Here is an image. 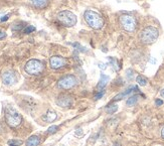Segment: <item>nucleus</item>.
Returning a JSON list of instances; mask_svg holds the SVG:
<instances>
[{
  "label": "nucleus",
  "instance_id": "nucleus-4",
  "mask_svg": "<svg viewBox=\"0 0 164 146\" xmlns=\"http://www.w3.org/2000/svg\"><path fill=\"white\" fill-rule=\"evenodd\" d=\"M58 20L64 26H67V27H71V26L76 25L77 16L74 15L71 11L64 10V11H61V12L58 14Z\"/></svg>",
  "mask_w": 164,
  "mask_h": 146
},
{
  "label": "nucleus",
  "instance_id": "nucleus-22",
  "mask_svg": "<svg viewBox=\"0 0 164 146\" xmlns=\"http://www.w3.org/2000/svg\"><path fill=\"white\" fill-rule=\"evenodd\" d=\"M9 144H13V145H16V146H19L22 144V141H20V140H10V141H8Z\"/></svg>",
  "mask_w": 164,
  "mask_h": 146
},
{
  "label": "nucleus",
  "instance_id": "nucleus-19",
  "mask_svg": "<svg viewBox=\"0 0 164 146\" xmlns=\"http://www.w3.org/2000/svg\"><path fill=\"white\" fill-rule=\"evenodd\" d=\"M136 81L140 86H146V85H147V79H146L145 77H143V76H138V77H137V79H136Z\"/></svg>",
  "mask_w": 164,
  "mask_h": 146
},
{
  "label": "nucleus",
  "instance_id": "nucleus-21",
  "mask_svg": "<svg viewBox=\"0 0 164 146\" xmlns=\"http://www.w3.org/2000/svg\"><path fill=\"white\" fill-rule=\"evenodd\" d=\"M35 30V27L34 26H32V25H29V26H27L25 29H24V33H30V32H32V31H34Z\"/></svg>",
  "mask_w": 164,
  "mask_h": 146
},
{
  "label": "nucleus",
  "instance_id": "nucleus-32",
  "mask_svg": "<svg viewBox=\"0 0 164 146\" xmlns=\"http://www.w3.org/2000/svg\"><path fill=\"white\" fill-rule=\"evenodd\" d=\"M9 146H16V145H13V144H9Z\"/></svg>",
  "mask_w": 164,
  "mask_h": 146
},
{
  "label": "nucleus",
  "instance_id": "nucleus-6",
  "mask_svg": "<svg viewBox=\"0 0 164 146\" xmlns=\"http://www.w3.org/2000/svg\"><path fill=\"white\" fill-rule=\"evenodd\" d=\"M120 23L122 27L126 31L132 32L136 29V25H137L136 19L133 16L128 15V14H125V15H122L120 17Z\"/></svg>",
  "mask_w": 164,
  "mask_h": 146
},
{
  "label": "nucleus",
  "instance_id": "nucleus-26",
  "mask_svg": "<svg viewBox=\"0 0 164 146\" xmlns=\"http://www.w3.org/2000/svg\"><path fill=\"white\" fill-rule=\"evenodd\" d=\"M5 36H6V33H5L4 31H2L1 29H0V40H3Z\"/></svg>",
  "mask_w": 164,
  "mask_h": 146
},
{
  "label": "nucleus",
  "instance_id": "nucleus-29",
  "mask_svg": "<svg viewBox=\"0 0 164 146\" xmlns=\"http://www.w3.org/2000/svg\"><path fill=\"white\" fill-rule=\"evenodd\" d=\"M127 76H128V78H129V79H131V78H132V74H131V73H132V71H131V70H128L127 71Z\"/></svg>",
  "mask_w": 164,
  "mask_h": 146
},
{
  "label": "nucleus",
  "instance_id": "nucleus-8",
  "mask_svg": "<svg viewBox=\"0 0 164 146\" xmlns=\"http://www.w3.org/2000/svg\"><path fill=\"white\" fill-rule=\"evenodd\" d=\"M49 64H50V67L55 70H58V68H61L62 67H65V64H67V59L62 56H52L49 59Z\"/></svg>",
  "mask_w": 164,
  "mask_h": 146
},
{
  "label": "nucleus",
  "instance_id": "nucleus-9",
  "mask_svg": "<svg viewBox=\"0 0 164 146\" xmlns=\"http://www.w3.org/2000/svg\"><path fill=\"white\" fill-rule=\"evenodd\" d=\"M2 81L5 85L7 86H10V85H13L14 83L17 81V77H16V74L14 73L12 71H5L2 76Z\"/></svg>",
  "mask_w": 164,
  "mask_h": 146
},
{
  "label": "nucleus",
  "instance_id": "nucleus-11",
  "mask_svg": "<svg viewBox=\"0 0 164 146\" xmlns=\"http://www.w3.org/2000/svg\"><path fill=\"white\" fill-rule=\"evenodd\" d=\"M137 90H138V88H137V87H135V86H131V87L128 88L126 91H124L123 93L117 95V96L115 97L114 100H121V99H123V98H125L126 96H128L129 94L132 93L133 91H137Z\"/></svg>",
  "mask_w": 164,
  "mask_h": 146
},
{
  "label": "nucleus",
  "instance_id": "nucleus-10",
  "mask_svg": "<svg viewBox=\"0 0 164 146\" xmlns=\"http://www.w3.org/2000/svg\"><path fill=\"white\" fill-rule=\"evenodd\" d=\"M56 104L61 107H70L73 104V98L70 95H61L58 100H56Z\"/></svg>",
  "mask_w": 164,
  "mask_h": 146
},
{
  "label": "nucleus",
  "instance_id": "nucleus-17",
  "mask_svg": "<svg viewBox=\"0 0 164 146\" xmlns=\"http://www.w3.org/2000/svg\"><path fill=\"white\" fill-rule=\"evenodd\" d=\"M109 59V62H110V64H111V65L113 68H114V70L115 71H119L120 70V67H119V65H118V61L116 59H113V58H108Z\"/></svg>",
  "mask_w": 164,
  "mask_h": 146
},
{
  "label": "nucleus",
  "instance_id": "nucleus-31",
  "mask_svg": "<svg viewBox=\"0 0 164 146\" xmlns=\"http://www.w3.org/2000/svg\"><path fill=\"white\" fill-rule=\"evenodd\" d=\"M160 94H161V96L164 98V89H163V90H161V93Z\"/></svg>",
  "mask_w": 164,
  "mask_h": 146
},
{
  "label": "nucleus",
  "instance_id": "nucleus-27",
  "mask_svg": "<svg viewBox=\"0 0 164 146\" xmlns=\"http://www.w3.org/2000/svg\"><path fill=\"white\" fill-rule=\"evenodd\" d=\"M99 68H101V70H105V68H107V65L106 64H99Z\"/></svg>",
  "mask_w": 164,
  "mask_h": 146
},
{
  "label": "nucleus",
  "instance_id": "nucleus-23",
  "mask_svg": "<svg viewBox=\"0 0 164 146\" xmlns=\"http://www.w3.org/2000/svg\"><path fill=\"white\" fill-rule=\"evenodd\" d=\"M23 27V25H22V23H19V24H16V25H13L12 26V29L13 30H20Z\"/></svg>",
  "mask_w": 164,
  "mask_h": 146
},
{
  "label": "nucleus",
  "instance_id": "nucleus-3",
  "mask_svg": "<svg viewBox=\"0 0 164 146\" xmlns=\"http://www.w3.org/2000/svg\"><path fill=\"white\" fill-rule=\"evenodd\" d=\"M5 120H6V123L10 127L15 128L21 124L22 118L17 111L12 108H8L5 111Z\"/></svg>",
  "mask_w": 164,
  "mask_h": 146
},
{
  "label": "nucleus",
  "instance_id": "nucleus-2",
  "mask_svg": "<svg viewBox=\"0 0 164 146\" xmlns=\"http://www.w3.org/2000/svg\"><path fill=\"white\" fill-rule=\"evenodd\" d=\"M158 35H159V31L156 27H153V26H147L145 27L143 30L140 32V40L142 41L143 43L145 44H150L153 43L154 41H156L158 38Z\"/></svg>",
  "mask_w": 164,
  "mask_h": 146
},
{
  "label": "nucleus",
  "instance_id": "nucleus-14",
  "mask_svg": "<svg viewBox=\"0 0 164 146\" xmlns=\"http://www.w3.org/2000/svg\"><path fill=\"white\" fill-rule=\"evenodd\" d=\"M36 8H44L49 3V0H29Z\"/></svg>",
  "mask_w": 164,
  "mask_h": 146
},
{
  "label": "nucleus",
  "instance_id": "nucleus-12",
  "mask_svg": "<svg viewBox=\"0 0 164 146\" xmlns=\"http://www.w3.org/2000/svg\"><path fill=\"white\" fill-rule=\"evenodd\" d=\"M56 118H58V115H56V113L53 110H49L46 112V114L43 116V119L46 122H53Z\"/></svg>",
  "mask_w": 164,
  "mask_h": 146
},
{
  "label": "nucleus",
  "instance_id": "nucleus-1",
  "mask_svg": "<svg viewBox=\"0 0 164 146\" xmlns=\"http://www.w3.org/2000/svg\"><path fill=\"white\" fill-rule=\"evenodd\" d=\"M85 20L94 29H101L104 26V19L98 12L93 10H87L84 14Z\"/></svg>",
  "mask_w": 164,
  "mask_h": 146
},
{
  "label": "nucleus",
  "instance_id": "nucleus-15",
  "mask_svg": "<svg viewBox=\"0 0 164 146\" xmlns=\"http://www.w3.org/2000/svg\"><path fill=\"white\" fill-rule=\"evenodd\" d=\"M109 77L108 76H106V75H104V74H102L100 77V81L99 83H98V85H97V89H103L105 86L107 85V83L109 82Z\"/></svg>",
  "mask_w": 164,
  "mask_h": 146
},
{
  "label": "nucleus",
  "instance_id": "nucleus-20",
  "mask_svg": "<svg viewBox=\"0 0 164 146\" xmlns=\"http://www.w3.org/2000/svg\"><path fill=\"white\" fill-rule=\"evenodd\" d=\"M58 127L55 126V125H53V126L49 128V130H47V133H49V134H53V133H55L56 131H58Z\"/></svg>",
  "mask_w": 164,
  "mask_h": 146
},
{
  "label": "nucleus",
  "instance_id": "nucleus-13",
  "mask_svg": "<svg viewBox=\"0 0 164 146\" xmlns=\"http://www.w3.org/2000/svg\"><path fill=\"white\" fill-rule=\"evenodd\" d=\"M40 143V139L38 136H31L26 141V146H38Z\"/></svg>",
  "mask_w": 164,
  "mask_h": 146
},
{
  "label": "nucleus",
  "instance_id": "nucleus-24",
  "mask_svg": "<svg viewBox=\"0 0 164 146\" xmlns=\"http://www.w3.org/2000/svg\"><path fill=\"white\" fill-rule=\"evenodd\" d=\"M104 94H105V92H100V93L96 94V95H95V99H96V100L101 99V98L104 96Z\"/></svg>",
  "mask_w": 164,
  "mask_h": 146
},
{
  "label": "nucleus",
  "instance_id": "nucleus-28",
  "mask_svg": "<svg viewBox=\"0 0 164 146\" xmlns=\"http://www.w3.org/2000/svg\"><path fill=\"white\" fill-rule=\"evenodd\" d=\"M8 17H9V15H8V14H7V15L2 16V17H1V21H6V20L8 19Z\"/></svg>",
  "mask_w": 164,
  "mask_h": 146
},
{
  "label": "nucleus",
  "instance_id": "nucleus-7",
  "mask_svg": "<svg viewBox=\"0 0 164 146\" xmlns=\"http://www.w3.org/2000/svg\"><path fill=\"white\" fill-rule=\"evenodd\" d=\"M77 78L74 75H68L62 77V79H59V81L58 83V87L64 89V90H68V89L74 88L77 85Z\"/></svg>",
  "mask_w": 164,
  "mask_h": 146
},
{
  "label": "nucleus",
  "instance_id": "nucleus-18",
  "mask_svg": "<svg viewBox=\"0 0 164 146\" xmlns=\"http://www.w3.org/2000/svg\"><path fill=\"white\" fill-rule=\"evenodd\" d=\"M118 110V106L117 105H109L106 108V112L108 114H114V113Z\"/></svg>",
  "mask_w": 164,
  "mask_h": 146
},
{
  "label": "nucleus",
  "instance_id": "nucleus-5",
  "mask_svg": "<svg viewBox=\"0 0 164 146\" xmlns=\"http://www.w3.org/2000/svg\"><path fill=\"white\" fill-rule=\"evenodd\" d=\"M43 64L38 59H30L26 62L24 70L29 75H39L43 71Z\"/></svg>",
  "mask_w": 164,
  "mask_h": 146
},
{
  "label": "nucleus",
  "instance_id": "nucleus-30",
  "mask_svg": "<svg viewBox=\"0 0 164 146\" xmlns=\"http://www.w3.org/2000/svg\"><path fill=\"white\" fill-rule=\"evenodd\" d=\"M161 136H162L163 138H164V127L162 128V130H161Z\"/></svg>",
  "mask_w": 164,
  "mask_h": 146
},
{
  "label": "nucleus",
  "instance_id": "nucleus-16",
  "mask_svg": "<svg viewBox=\"0 0 164 146\" xmlns=\"http://www.w3.org/2000/svg\"><path fill=\"white\" fill-rule=\"evenodd\" d=\"M138 100H139V96L138 95H135V96H132V97H130V98H128V100L126 101V105L128 107H132L134 106L135 104L138 102Z\"/></svg>",
  "mask_w": 164,
  "mask_h": 146
},
{
  "label": "nucleus",
  "instance_id": "nucleus-25",
  "mask_svg": "<svg viewBox=\"0 0 164 146\" xmlns=\"http://www.w3.org/2000/svg\"><path fill=\"white\" fill-rule=\"evenodd\" d=\"M155 104H156V106H161V105H163V101L160 99H157L155 101Z\"/></svg>",
  "mask_w": 164,
  "mask_h": 146
}]
</instances>
